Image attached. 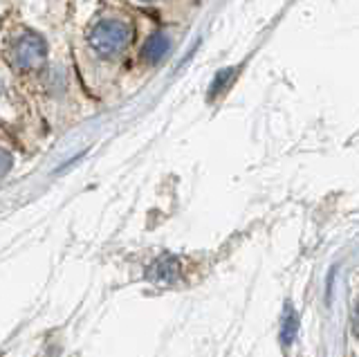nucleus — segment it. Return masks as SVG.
I'll return each instance as SVG.
<instances>
[{
  "mask_svg": "<svg viewBox=\"0 0 359 357\" xmlns=\"http://www.w3.org/2000/svg\"><path fill=\"white\" fill-rule=\"evenodd\" d=\"M133 39V27L128 23L117 18H106L95 25L90 32V48H93L99 57L110 59L117 57L119 52L126 50V46Z\"/></svg>",
  "mask_w": 359,
  "mask_h": 357,
  "instance_id": "obj_1",
  "label": "nucleus"
},
{
  "mask_svg": "<svg viewBox=\"0 0 359 357\" xmlns=\"http://www.w3.org/2000/svg\"><path fill=\"white\" fill-rule=\"evenodd\" d=\"M9 59L18 70H34L45 59V43L36 34H22L9 48Z\"/></svg>",
  "mask_w": 359,
  "mask_h": 357,
  "instance_id": "obj_2",
  "label": "nucleus"
},
{
  "mask_svg": "<svg viewBox=\"0 0 359 357\" xmlns=\"http://www.w3.org/2000/svg\"><path fill=\"white\" fill-rule=\"evenodd\" d=\"M168 48H171V41H168V36L162 34V32H157V34H153L149 41H146V46L142 50V57H144V61H149V63H157V61H162L166 57Z\"/></svg>",
  "mask_w": 359,
  "mask_h": 357,
  "instance_id": "obj_3",
  "label": "nucleus"
},
{
  "mask_svg": "<svg viewBox=\"0 0 359 357\" xmlns=\"http://www.w3.org/2000/svg\"><path fill=\"white\" fill-rule=\"evenodd\" d=\"M297 330H299V317H297V312L287 306L285 317H283V328H280V337H283L285 346H290L292 342H294Z\"/></svg>",
  "mask_w": 359,
  "mask_h": 357,
  "instance_id": "obj_4",
  "label": "nucleus"
},
{
  "mask_svg": "<svg viewBox=\"0 0 359 357\" xmlns=\"http://www.w3.org/2000/svg\"><path fill=\"white\" fill-rule=\"evenodd\" d=\"M229 74H231V68H229V70H220V72H218L216 81H213V86H211V95H218V90H222V88H224V81L229 79Z\"/></svg>",
  "mask_w": 359,
  "mask_h": 357,
  "instance_id": "obj_5",
  "label": "nucleus"
},
{
  "mask_svg": "<svg viewBox=\"0 0 359 357\" xmlns=\"http://www.w3.org/2000/svg\"><path fill=\"white\" fill-rule=\"evenodd\" d=\"M9 166H11V155L0 149V175H5L9 171Z\"/></svg>",
  "mask_w": 359,
  "mask_h": 357,
  "instance_id": "obj_6",
  "label": "nucleus"
},
{
  "mask_svg": "<svg viewBox=\"0 0 359 357\" xmlns=\"http://www.w3.org/2000/svg\"><path fill=\"white\" fill-rule=\"evenodd\" d=\"M353 328H355V332L359 335V304L355 306V315H353Z\"/></svg>",
  "mask_w": 359,
  "mask_h": 357,
  "instance_id": "obj_7",
  "label": "nucleus"
},
{
  "mask_svg": "<svg viewBox=\"0 0 359 357\" xmlns=\"http://www.w3.org/2000/svg\"><path fill=\"white\" fill-rule=\"evenodd\" d=\"M146 3H151V0H146Z\"/></svg>",
  "mask_w": 359,
  "mask_h": 357,
  "instance_id": "obj_8",
  "label": "nucleus"
}]
</instances>
